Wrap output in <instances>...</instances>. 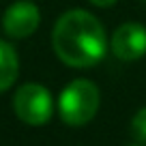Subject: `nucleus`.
<instances>
[{
  "instance_id": "nucleus-1",
  "label": "nucleus",
  "mask_w": 146,
  "mask_h": 146,
  "mask_svg": "<svg viewBox=\"0 0 146 146\" xmlns=\"http://www.w3.org/2000/svg\"><path fill=\"white\" fill-rule=\"evenodd\" d=\"M54 52L69 67L86 69L97 64L108 52V36L101 22L84 9L60 15L52 32Z\"/></svg>"
},
{
  "instance_id": "nucleus-2",
  "label": "nucleus",
  "mask_w": 146,
  "mask_h": 146,
  "mask_svg": "<svg viewBox=\"0 0 146 146\" xmlns=\"http://www.w3.org/2000/svg\"><path fill=\"white\" fill-rule=\"evenodd\" d=\"M99 110V88L90 80H73L58 97V114L71 127L86 125Z\"/></svg>"
},
{
  "instance_id": "nucleus-3",
  "label": "nucleus",
  "mask_w": 146,
  "mask_h": 146,
  "mask_svg": "<svg viewBox=\"0 0 146 146\" xmlns=\"http://www.w3.org/2000/svg\"><path fill=\"white\" fill-rule=\"evenodd\" d=\"M13 110L26 125H45L54 114V99L41 84H24L15 92Z\"/></svg>"
},
{
  "instance_id": "nucleus-4",
  "label": "nucleus",
  "mask_w": 146,
  "mask_h": 146,
  "mask_svg": "<svg viewBox=\"0 0 146 146\" xmlns=\"http://www.w3.org/2000/svg\"><path fill=\"white\" fill-rule=\"evenodd\" d=\"M110 47L114 56L123 62H133L146 54V28L142 24L129 22L114 30L110 39Z\"/></svg>"
},
{
  "instance_id": "nucleus-5",
  "label": "nucleus",
  "mask_w": 146,
  "mask_h": 146,
  "mask_svg": "<svg viewBox=\"0 0 146 146\" xmlns=\"http://www.w3.org/2000/svg\"><path fill=\"white\" fill-rule=\"evenodd\" d=\"M41 13L39 7L30 0H17L2 15V30L11 39H26L39 28Z\"/></svg>"
},
{
  "instance_id": "nucleus-6",
  "label": "nucleus",
  "mask_w": 146,
  "mask_h": 146,
  "mask_svg": "<svg viewBox=\"0 0 146 146\" xmlns=\"http://www.w3.org/2000/svg\"><path fill=\"white\" fill-rule=\"evenodd\" d=\"M19 73V58L13 45L0 39V92H5L17 80Z\"/></svg>"
},
{
  "instance_id": "nucleus-7",
  "label": "nucleus",
  "mask_w": 146,
  "mask_h": 146,
  "mask_svg": "<svg viewBox=\"0 0 146 146\" xmlns=\"http://www.w3.org/2000/svg\"><path fill=\"white\" fill-rule=\"evenodd\" d=\"M131 135L135 137V142L146 144V108L137 110V114L131 120Z\"/></svg>"
},
{
  "instance_id": "nucleus-8",
  "label": "nucleus",
  "mask_w": 146,
  "mask_h": 146,
  "mask_svg": "<svg viewBox=\"0 0 146 146\" xmlns=\"http://www.w3.org/2000/svg\"><path fill=\"white\" fill-rule=\"evenodd\" d=\"M90 5H95V7H101V9H105V7H112L116 2V0H88Z\"/></svg>"
},
{
  "instance_id": "nucleus-9",
  "label": "nucleus",
  "mask_w": 146,
  "mask_h": 146,
  "mask_svg": "<svg viewBox=\"0 0 146 146\" xmlns=\"http://www.w3.org/2000/svg\"><path fill=\"white\" fill-rule=\"evenodd\" d=\"M129 146H146V144H140V142H137V144H129Z\"/></svg>"
},
{
  "instance_id": "nucleus-10",
  "label": "nucleus",
  "mask_w": 146,
  "mask_h": 146,
  "mask_svg": "<svg viewBox=\"0 0 146 146\" xmlns=\"http://www.w3.org/2000/svg\"><path fill=\"white\" fill-rule=\"evenodd\" d=\"M144 2H146V0H144Z\"/></svg>"
}]
</instances>
